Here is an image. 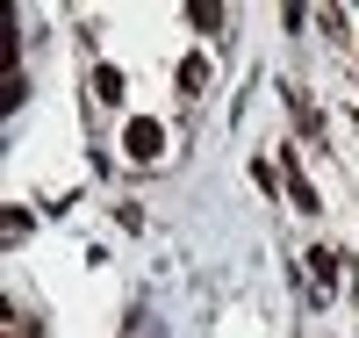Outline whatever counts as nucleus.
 I'll list each match as a JSON object with an SVG mask.
<instances>
[{
    "label": "nucleus",
    "instance_id": "obj_2",
    "mask_svg": "<svg viewBox=\"0 0 359 338\" xmlns=\"http://www.w3.org/2000/svg\"><path fill=\"white\" fill-rule=\"evenodd\" d=\"M94 94H101V101H123V72L101 65V72H94Z\"/></svg>",
    "mask_w": 359,
    "mask_h": 338
},
{
    "label": "nucleus",
    "instance_id": "obj_1",
    "mask_svg": "<svg viewBox=\"0 0 359 338\" xmlns=\"http://www.w3.org/2000/svg\"><path fill=\"white\" fill-rule=\"evenodd\" d=\"M123 144H130V159H137V166H158V151H165V130H158L151 115H137Z\"/></svg>",
    "mask_w": 359,
    "mask_h": 338
}]
</instances>
